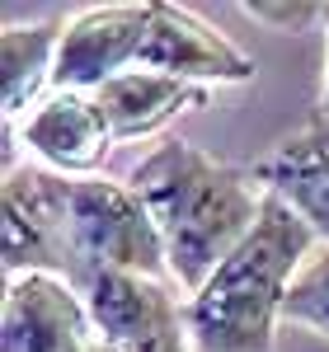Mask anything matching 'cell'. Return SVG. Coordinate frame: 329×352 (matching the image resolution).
<instances>
[{"label":"cell","mask_w":329,"mask_h":352,"mask_svg":"<svg viewBox=\"0 0 329 352\" xmlns=\"http://www.w3.org/2000/svg\"><path fill=\"white\" fill-rule=\"evenodd\" d=\"M146 19H151V0H141V5H94V10L76 14L66 24L61 52H56L52 85L76 89V94H94L109 80L137 71Z\"/></svg>","instance_id":"52a82bcc"},{"label":"cell","mask_w":329,"mask_h":352,"mask_svg":"<svg viewBox=\"0 0 329 352\" xmlns=\"http://www.w3.org/2000/svg\"><path fill=\"white\" fill-rule=\"evenodd\" d=\"M282 320L315 329V333L329 338V244L315 258H306V268L297 272V282L287 292V305H282Z\"/></svg>","instance_id":"4fadbf2b"},{"label":"cell","mask_w":329,"mask_h":352,"mask_svg":"<svg viewBox=\"0 0 329 352\" xmlns=\"http://www.w3.org/2000/svg\"><path fill=\"white\" fill-rule=\"evenodd\" d=\"M254 184L282 197L297 217L329 244V113L315 109L301 132H292L268 160L254 164Z\"/></svg>","instance_id":"30bf717a"},{"label":"cell","mask_w":329,"mask_h":352,"mask_svg":"<svg viewBox=\"0 0 329 352\" xmlns=\"http://www.w3.org/2000/svg\"><path fill=\"white\" fill-rule=\"evenodd\" d=\"M310 244L315 230L268 192L245 244L184 305L193 352H277V320Z\"/></svg>","instance_id":"7a4b0ae2"},{"label":"cell","mask_w":329,"mask_h":352,"mask_svg":"<svg viewBox=\"0 0 329 352\" xmlns=\"http://www.w3.org/2000/svg\"><path fill=\"white\" fill-rule=\"evenodd\" d=\"M85 352H118V348H113V343H104V338H99V343H89V348H85Z\"/></svg>","instance_id":"2e32d148"},{"label":"cell","mask_w":329,"mask_h":352,"mask_svg":"<svg viewBox=\"0 0 329 352\" xmlns=\"http://www.w3.org/2000/svg\"><path fill=\"white\" fill-rule=\"evenodd\" d=\"M5 272L81 277L71 244V179L19 164L5 174Z\"/></svg>","instance_id":"277c9868"},{"label":"cell","mask_w":329,"mask_h":352,"mask_svg":"<svg viewBox=\"0 0 329 352\" xmlns=\"http://www.w3.org/2000/svg\"><path fill=\"white\" fill-rule=\"evenodd\" d=\"M94 104L109 122L113 141H137V136L160 132L169 118L189 109H207L212 89L207 85H189L174 76H156V71H127L109 80L104 89H94Z\"/></svg>","instance_id":"8fae6325"},{"label":"cell","mask_w":329,"mask_h":352,"mask_svg":"<svg viewBox=\"0 0 329 352\" xmlns=\"http://www.w3.org/2000/svg\"><path fill=\"white\" fill-rule=\"evenodd\" d=\"M127 184L146 202L164 240L169 272L189 296H198L207 277L245 244L268 197L254 184V169H235L184 136L156 146Z\"/></svg>","instance_id":"6da1fadb"},{"label":"cell","mask_w":329,"mask_h":352,"mask_svg":"<svg viewBox=\"0 0 329 352\" xmlns=\"http://www.w3.org/2000/svg\"><path fill=\"white\" fill-rule=\"evenodd\" d=\"M71 244L81 282L99 272H132V277H160L169 268L164 240L146 212L132 184L113 179H71Z\"/></svg>","instance_id":"3957f363"},{"label":"cell","mask_w":329,"mask_h":352,"mask_svg":"<svg viewBox=\"0 0 329 352\" xmlns=\"http://www.w3.org/2000/svg\"><path fill=\"white\" fill-rule=\"evenodd\" d=\"M19 141L52 174L66 179H94V169L109 160L113 132L104 122V113L94 104V94H76V89H56L38 109L24 118Z\"/></svg>","instance_id":"9c48e42d"},{"label":"cell","mask_w":329,"mask_h":352,"mask_svg":"<svg viewBox=\"0 0 329 352\" xmlns=\"http://www.w3.org/2000/svg\"><path fill=\"white\" fill-rule=\"evenodd\" d=\"M66 24H5L0 28V66H5V127H14L28 109H38L43 85L56 71Z\"/></svg>","instance_id":"7c38bea8"},{"label":"cell","mask_w":329,"mask_h":352,"mask_svg":"<svg viewBox=\"0 0 329 352\" xmlns=\"http://www.w3.org/2000/svg\"><path fill=\"white\" fill-rule=\"evenodd\" d=\"M89 320L118 352H193L184 310L156 277L99 272L85 287Z\"/></svg>","instance_id":"8992f818"},{"label":"cell","mask_w":329,"mask_h":352,"mask_svg":"<svg viewBox=\"0 0 329 352\" xmlns=\"http://www.w3.org/2000/svg\"><path fill=\"white\" fill-rule=\"evenodd\" d=\"M137 66L156 71V76L189 80V85L254 80V61L226 33H217L207 19H198L189 5H169V0H151V19H146Z\"/></svg>","instance_id":"5b68a950"},{"label":"cell","mask_w":329,"mask_h":352,"mask_svg":"<svg viewBox=\"0 0 329 352\" xmlns=\"http://www.w3.org/2000/svg\"><path fill=\"white\" fill-rule=\"evenodd\" d=\"M89 305L76 287L52 272H24L5 287V320L0 352H85L89 338Z\"/></svg>","instance_id":"ba28073f"},{"label":"cell","mask_w":329,"mask_h":352,"mask_svg":"<svg viewBox=\"0 0 329 352\" xmlns=\"http://www.w3.org/2000/svg\"><path fill=\"white\" fill-rule=\"evenodd\" d=\"M325 33H329V5H325ZM320 109L329 113V56H325V89H320Z\"/></svg>","instance_id":"9a60e30c"},{"label":"cell","mask_w":329,"mask_h":352,"mask_svg":"<svg viewBox=\"0 0 329 352\" xmlns=\"http://www.w3.org/2000/svg\"><path fill=\"white\" fill-rule=\"evenodd\" d=\"M240 10L259 24H273L277 33H292L310 19H325V5H264V0H254V5H240Z\"/></svg>","instance_id":"5bb4252c"}]
</instances>
